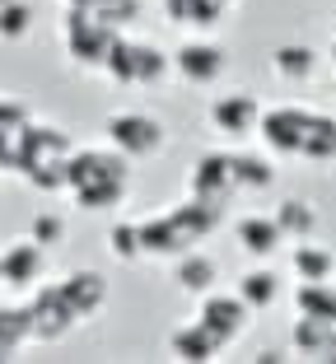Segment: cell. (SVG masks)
Instances as JSON below:
<instances>
[{"label": "cell", "instance_id": "obj_1", "mask_svg": "<svg viewBox=\"0 0 336 364\" xmlns=\"http://www.w3.org/2000/svg\"><path fill=\"white\" fill-rule=\"evenodd\" d=\"M70 192L85 210H112L131 192V159L112 150H75L70 154Z\"/></svg>", "mask_w": 336, "mask_h": 364}, {"label": "cell", "instance_id": "obj_2", "mask_svg": "<svg viewBox=\"0 0 336 364\" xmlns=\"http://www.w3.org/2000/svg\"><path fill=\"white\" fill-rule=\"evenodd\" d=\"M70 154H75V145H70V136H65L61 127H38L33 122L28 136H23V150H19V168L28 178V187H38V192H61V187H70Z\"/></svg>", "mask_w": 336, "mask_h": 364}, {"label": "cell", "instance_id": "obj_3", "mask_svg": "<svg viewBox=\"0 0 336 364\" xmlns=\"http://www.w3.org/2000/svg\"><path fill=\"white\" fill-rule=\"evenodd\" d=\"M117 43H121V28H112L103 14L85 10V5L65 10V52L75 56L80 70H103Z\"/></svg>", "mask_w": 336, "mask_h": 364}, {"label": "cell", "instance_id": "obj_4", "mask_svg": "<svg viewBox=\"0 0 336 364\" xmlns=\"http://www.w3.org/2000/svg\"><path fill=\"white\" fill-rule=\"evenodd\" d=\"M117 85H141V89H154L168 80V56L159 52L154 43H126L121 38L117 47H112L108 65H103Z\"/></svg>", "mask_w": 336, "mask_h": 364}, {"label": "cell", "instance_id": "obj_5", "mask_svg": "<svg viewBox=\"0 0 336 364\" xmlns=\"http://www.w3.org/2000/svg\"><path fill=\"white\" fill-rule=\"evenodd\" d=\"M28 322H33V341H65V336L80 327L75 304L65 299L61 285H38L28 299Z\"/></svg>", "mask_w": 336, "mask_h": 364}, {"label": "cell", "instance_id": "obj_6", "mask_svg": "<svg viewBox=\"0 0 336 364\" xmlns=\"http://www.w3.org/2000/svg\"><path fill=\"white\" fill-rule=\"evenodd\" d=\"M108 140L136 164V159H154L168 145V131L150 112H117V117H108Z\"/></svg>", "mask_w": 336, "mask_h": 364}, {"label": "cell", "instance_id": "obj_7", "mask_svg": "<svg viewBox=\"0 0 336 364\" xmlns=\"http://www.w3.org/2000/svg\"><path fill=\"white\" fill-rule=\"evenodd\" d=\"M318 112L308 107H271V112H261V140H266V150H276L281 159H304V140H308V127H313Z\"/></svg>", "mask_w": 336, "mask_h": 364}, {"label": "cell", "instance_id": "obj_8", "mask_svg": "<svg viewBox=\"0 0 336 364\" xmlns=\"http://www.w3.org/2000/svg\"><path fill=\"white\" fill-rule=\"evenodd\" d=\"M187 187H192L196 201L215 205V210H229V205H234V196L243 192L239 178H234V154H201V159L192 164Z\"/></svg>", "mask_w": 336, "mask_h": 364}, {"label": "cell", "instance_id": "obj_9", "mask_svg": "<svg viewBox=\"0 0 336 364\" xmlns=\"http://www.w3.org/2000/svg\"><path fill=\"white\" fill-rule=\"evenodd\" d=\"M248 304H243V294H201V313H196V322L206 327L210 336H215L220 346H234L243 332H248Z\"/></svg>", "mask_w": 336, "mask_h": 364}, {"label": "cell", "instance_id": "obj_10", "mask_svg": "<svg viewBox=\"0 0 336 364\" xmlns=\"http://www.w3.org/2000/svg\"><path fill=\"white\" fill-rule=\"evenodd\" d=\"M47 271V247L38 238H14L5 252H0V280L14 289H38Z\"/></svg>", "mask_w": 336, "mask_h": 364}, {"label": "cell", "instance_id": "obj_11", "mask_svg": "<svg viewBox=\"0 0 336 364\" xmlns=\"http://www.w3.org/2000/svg\"><path fill=\"white\" fill-rule=\"evenodd\" d=\"M173 70L187 80V85L206 89V85H215V80L224 75V52H220L215 43H183L178 56H173Z\"/></svg>", "mask_w": 336, "mask_h": 364}, {"label": "cell", "instance_id": "obj_12", "mask_svg": "<svg viewBox=\"0 0 336 364\" xmlns=\"http://www.w3.org/2000/svg\"><path fill=\"white\" fill-rule=\"evenodd\" d=\"M210 127L220 136H252L261 127V103L252 94H224L210 107Z\"/></svg>", "mask_w": 336, "mask_h": 364}, {"label": "cell", "instance_id": "obj_13", "mask_svg": "<svg viewBox=\"0 0 336 364\" xmlns=\"http://www.w3.org/2000/svg\"><path fill=\"white\" fill-rule=\"evenodd\" d=\"M141 238H145V257H183V252H192V243H187V234L178 229L173 210H163V215H150V220H141Z\"/></svg>", "mask_w": 336, "mask_h": 364}, {"label": "cell", "instance_id": "obj_14", "mask_svg": "<svg viewBox=\"0 0 336 364\" xmlns=\"http://www.w3.org/2000/svg\"><path fill=\"white\" fill-rule=\"evenodd\" d=\"M290 350L294 355H308V360L336 364V322L304 318V313H299V322H294V332H290Z\"/></svg>", "mask_w": 336, "mask_h": 364}, {"label": "cell", "instance_id": "obj_15", "mask_svg": "<svg viewBox=\"0 0 336 364\" xmlns=\"http://www.w3.org/2000/svg\"><path fill=\"white\" fill-rule=\"evenodd\" d=\"M61 289H65V299L75 304L80 322L98 318V313L108 309V280L98 276V271H70V276L61 280Z\"/></svg>", "mask_w": 336, "mask_h": 364}, {"label": "cell", "instance_id": "obj_16", "mask_svg": "<svg viewBox=\"0 0 336 364\" xmlns=\"http://www.w3.org/2000/svg\"><path fill=\"white\" fill-rule=\"evenodd\" d=\"M173 280H178V289L183 294H210L215 289V280H220V267H215V257H206L201 247H192V252H183V257H173Z\"/></svg>", "mask_w": 336, "mask_h": 364}, {"label": "cell", "instance_id": "obj_17", "mask_svg": "<svg viewBox=\"0 0 336 364\" xmlns=\"http://www.w3.org/2000/svg\"><path fill=\"white\" fill-rule=\"evenodd\" d=\"M234 234H239L243 252H252V257H271V252H281V243H285L276 215H243L239 225H234Z\"/></svg>", "mask_w": 336, "mask_h": 364}, {"label": "cell", "instance_id": "obj_18", "mask_svg": "<svg viewBox=\"0 0 336 364\" xmlns=\"http://www.w3.org/2000/svg\"><path fill=\"white\" fill-rule=\"evenodd\" d=\"M28 112L23 103H10L0 98V168H19V150H23V136H28Z\"/></svg>", "mask_w": 336, "mask_h": 364}, {"label": "cell", "instance_id": "obj_19", "mask_svg": "<svg viewBox=\"0 0 336 364\" xmlns=\"http://www.w3.org/2000/svg\"><path fill=\"white\" fill-rule=\"evenodd\" d=\"M168 350H173L178 360H187V364H201V360H215L224 346H220L201 322H187V327H178V332L168 336Z\"/></svg>", "mask_w": 336, "mask_h": 364}, {"label": "cell", "instance_id": "obj_20", "mask_svg": "<svg viewBox=\"0 0 336 364\" xmlns=\"http://www.w3.org/2000/svg\"><path fill=\"white\" fill-rule=\"evenodd\" d=\"M290 267H294L299 280H336V252L323 247V243H313V238H304V243H294Z\"/></svg>", "mask_w": 336, "mask_h": 364}, {"label": "cell", "instance_id": "obj_21", "mask_svg": "<svg viewBox=\"0 0 336 364\" xmlns=\"http://www.w3.org/2000/svg\"><path fill=\"white\" fill-rule=\"evenodd\" d=\"M271 70L281 80H290V85H304V80H313V70H318V52L304 47V43H285V47L271 52Z\"/></svg>", "mask_w": 336, "mask_h": 364}, {"label": "cell", "instance_id": "obj_22", "mask_svg": "<svg viewBox=\"0 0 336 364\" xmlns=\"http://www.w3.org/2000/svg\"><path fill=\"white\" fill-rule=\"evenodd\" d=\"M276 225H281L285 243H304V238H318V210L308 201H299V196H290L276 210Z\"/></svg>", "mask_w": 336, "mask_h": 364}, {"label": "cell", "instance_id": "obj_23", "mask_svg": "<svg viewBox=\"0 0 336 364\" xmlns=\"http://www.w3.org/2000/svg\"><path fill=\"white\" fill-rule=\"evenodd\" d=\"M294 309L304 313V318L336 322V285L332 280H299V289H294Z\"/></svg>", "mask_w": 336, "mask_h": 364}, {"label": "cell", "instance_id": "obj_24", "mask_svg": "<svg viewBox=\"0 0 336 364\" xmlns=\"http://www.w3.org/2000/svg\"><path fill=\"white\" fill-rule=\"evenodd\" d=\"M239 294H243V304H248L252 313L271 309V304L281 299V276H276L271 267H257V271H248V276L239 280Z\"/></svg>", "mask_w": 336, "mask_h": 364}, {"label": "cell", "instance_id": "obj_25", "mask_svg": "<svg viewBox=\"0 0 336 364\" xmlns=\"http://www.w3.org/2000/svg\"><path fill=\"white\" fill-rule=\"evenodd\" d=\"M23 341H33V322H28V304L19 309H0V364L14 360Z\"/></svg>", "mask_w": 336, "mask_h": 364}, {"label": "cell", "instance_id": "obj_26", "mask_svg": "<svg viewBox=\"0 0 336 364\" xmlns=\"http://www.w3.org/2000/svg\"><path fill=\"white\" fill-rule=\"evenodd\" d=\"M304 159L313 164H336V117L318 112L313 127H308V140H304Z\"/></svg>", "mask_w": 336, "mask_h": 364}, {"label": "cell", "instance_id": "obj_27", "mask_svg": "<svg viewBox=\"0 0 336 364\" xmlns=\"http://www.w3.org/2000/svg\"><path fill=\"white\" fill-rule=\"evenodd\" d=\"M234 178H239L243 192H266L276 182V168L261 154H234Z\"/></svg>", "mask_w": 336, "mask_h": 364}, {"label": "cell", "instance_id": "obj_28", "mask_svg": "<svg viewBox=\"0 0 336 364\" xmlns=\"http://www.w3.org/2000/svg\"><path fill=\"white\" fill-rule=\"evenodd\" d=\"M108 247H112V257L117 262H141L145 257V238H141V225H131V220H121V225H112L108 234Z\"/></svg>", "mask_w": 336, "mask_h": 364}, {"label": "cell", "instance_id": "obj_29", "mask_svg": "<svg viewBox=\"0 0 336 364\" xmlns=\"http://www.w3.org/2000/svg\"><path fill=\"white\" fill-rule=\"evenodd\" d=\"M33 33V5L28 0H10L0 10V43H23Z\"/></svg>", "mask_w": 336, "mask_h": 364}, {"label": "cell", "instance_id": "obj_30", "mask_svg": "<svg viewBox=\"0 0 336 364\" xmlns=\"http://www.w3.org/2000/svg\"><path fill=\"white\" fill-rule=\"evenodd\" d=\"M234 5H239V0H187V23L210 28V23H220Z\"/></svg>", "mask_w": 336, "mask_h": 364}, {"label": "cell", "instance_id": "obj_31", "mask_svg": "<svg viewBox=\"0 0 336 364\" xmlns=\"http://www.w3.org/2000/svg\"><path fill=\"white\" fill-rule=\"evenodd\" d=\"M28 238H38V243L52 252V247H61V238H65V220H61V215H52V210H43L38 220H33Z\"/></svg>", "mask_w": 336, "mask_h": 364}, {"label": "cell", "instance_id": "obj_32", "mask_svg": "<svg viewBox=\"0 0 336 364\" xmlns=\"http://www.w3.org/2000/svg\"><path fill=\"white\" fill-rule=\"evenodd\" d=\"M252 360H257V364H281V360H290V355H281L276 346H266V350H257Z\"/></svg>", "mask_w": 336, "mask_h": 364}, {"label": "cell", "instance_id": "obj_33", "mask_svg": "<svg viewBox=\"0 0 336 364\" xmlns=\"http://www.w3.org/2000/svg\"><path fill=\"white\" fill-rule=\"evenodd\" d=\"M70 5H85V10L103 14V10H108V5H117V0H70Z\"/></svg>", "mask_w": 336, "mask_h": 364}, {"label": "cell", "instance_id": "obj_34", "mask_svg": "<svg viewBox=\"0 0 336 364\" xmlns=\"http://www.w3.org/2000/svg\"><path fill=\"white\" fill-rule=\"evenodd\" d=\"M5 5H10V0H0V10H5Z\"/></svg>", "mask_w": 336, "mask_h": 364}]
</instances>
